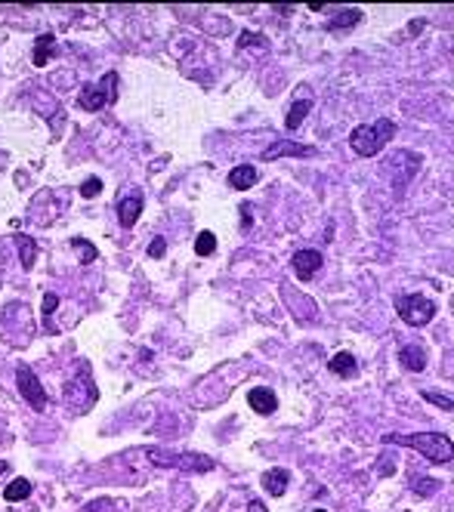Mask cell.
Listing matches in <instances>:
<instances>
[{
	"label": "cell",
	"instance_id": "6da1fadb",
	"mask_svg": "<svg viewBox=\"0 0 454 512\" xmlns=\"http://www.w3.org/2000/svg\"><path fill=\"white\" fill-rule=\"evenodd\" d=\"M99 402V389H96V380H93V370L87 361L78 365V374H74L68 383H65V392H62V404L65 411L74 414V417H83L93 411V404Z\"/></svg>",
	"mask_w": 454,
	"mask_h": 512
},
{
	"label": "cell",
	"instance_id": "7a4b0ae2",
	"mask_svg": "<svg viewBox=\"0 0 454 512\" xmlns=\"http://www.w3.org/2000/svg\"><path fill=\"white\" fill-rule=\"evenodd\" d=\"M386 444H402V448H411L417 454H423L430 463H451V439L442 432H414V435H386Z\"/></svg>",
	"mask_w": 454,
	"mask_h": 512
},
{
	"label": "cell",
	"instance_id": "3957f363",
	"mask_svg": "<svg viewBox=\"0 0 454 512\" xmlns=\"http://www.w3.org/2000/svg\"><path fill=\"white\" fill-rule=\"evenodd\" d=\"M396 136V124L393 117H377L374 124H358L356 130L349 133V145L352 152L361 155V157H374L386 148V142H393Z\"/></svg>",
	"mask_w": 454,
	"mask_h": 512
},
{
	"label": "cell",
	"instance_id": "277c9868",
	"mask_svg": "<svg viewBox=\"0 0 454 512\" xmlns=\"http://www.w3.org/2000/svg\"><path fill=\"white\" fill-rule=\"evenodd\" d=\"M145 457L161 469H182V472H210L213 469V457H207V454H180V451L148 448Z\"/></svg>",
	"mask_w": 454,
	"mask_h": 512
},
{
	"label": "cell",
	"instance_id": "5b68a950",
	"mask_svg": "<svg viewBox=\"0 0 454 512\" xmlns=\"http://www.w3.org/2000/svg\"><path fill=\"white\" fill-rule=\"evenodd\" d=\"M118 102V71H105L99 83H83L78 93V105L83 111H102Z\"/></svg>",
	"mask_w": 454,
	"mask_h": 512
},
{
	"label": "cell",
	"instance_id": "8992f818",
	"mask_svg": "<svg viewBox=\"0 0 454 512\" xmlns=\"http://www.w3.org/2000/svg\"><path fill=\"white\" fill-rule=\"evenodd\" d=\"M396 312L408 328H423L435 318V303L423 293H405V296H396Z\"/></svg>",
	"mask_w": 454,
	"mask_h": 512
},
{
	"label": "cell",
	"instance_id": "52a82bcc",
	"mask_svg": "<svg viewBox=\"0 0 454 512\" xmlns=\"http://www.w3.org/2000/svg\"><path fill=\"white\" fill-rule=\"evenodd\" d=\"M16 383H19V395H22L25 402L34 407V411H46V402H50V398H46L41 380H37V374H34L31 365H19Z\"/></svg>",
	"mask_w": 454,
	"mask_h": 512
},
{
	"label": "cell",
	"instance_id": "ba28073f",
	"mask_svg": "<svg viewBox=\"0 0 454 512\" xmlns=\"http://www.w3.org/2000/svg\"><path fill=\"white\" fill-rule=\"evenodd\" d=\"M321 254L319 250H296L294 259H291V266H294V275L300 278V281H312L315 275H319V268H321Z\"/></svg>",
	"mask_w": 454,
	"mask_h": 512
},
{
	"label": "cell",
	"instance_id": "9c48e42d",
	"mask_svg": "<svg viewBox=\"0 0 454 512\" xmlns=\"http://www.w3.org/2000/svg\"><path fill=\"white\" fill-rule=\"evenodd\" d=\"M143 207H145V198L139 192L118 198V222H120V229H133L136 219L143 216Z\"/></svg>",
	"mask_w": 454,
	"mask_h": 512
},
{
	"label": "cell",
	"instance_id": "30bf717a",
	"mask_svg": "<svg viewBox=\"0 0 454 512\" xmlns=\"http://www.w3.org/2000/svg\"><path fill=\"white\" fill-rule=\"evenodd\" d=\"M315 145H303V142H275L269 145L263 155V161H278V157H312Z\"/></svg>",
	"mask_w": 454,
	"mask_h": 512
},
{
	"label": "cell",
	"instance_id": "8fae6325",
	"mask_svg": "<svg viewBox=\"0 0 454 512\" xmlns=\"http://www.w3.org/2000/svg\"><path fill=\"white\" fill-rule=\"evenodd\" d=\"M247 404H250V411L254 414H275L278 411V398L272 389H266V386H257V389H250L247 392Z\"/></svg>",
	"mask_w": 454,
	"mask_h": 512
},
{
	"label": "cell",
	"instance_id": "7c38bea8",
	"mask_svg": "<svg viewBox=\"0 0 454 512\" xmlns=\"http://www.w3.org/2000/svg\"><path fill=\"white\" fill-rule=\"evenodd\" d=\"M257 179H259V173H257V167H250V164H238V167H232V173H229V185L235 192L254 189Z\"/></svg>",
	"mask_w": 454,
	"mask_h": 512
},
{
	"label": "cell",
	"instance_id": "4fadbf2b",
	"mask_svg": "<svg viewBox=\"0 0 454 512\" xmlns=\"http://www.w3.org/2000/svg\"><path fill=\"white\" fill-rule=\"evenodd\" d=\"M56 56V34H41L34 41V50H31V62L37 65V68H46V62H50Z\"/></svg>",
	"mask_w": 454,
	"mask_h": 512
},
{
	"label": "cell",
	"instance_id": "5bb4252c",
	"mask_svg": "<svg viewBox=\"0 0 454 512\" xmlns=\"http://www.w3.org/2000/svg\"><path fill=\"white\" fill-rule=\"evenodd\" d=\"M328 367H331V374H337L343 380L358 377V365H356V355H352V352H337V355L328 361Z\"/></svg>",
	"mask_w": 454,
	"mask_h": 512
},
{
	"label": "cell",
	"instance_id": "9a60e30c",
	"mask_svg": "<svg viewBox=\"0 0 454 512\" xmlns=\"http://www.w3.org/2000/svg\"><path fill=\"white\" fill-rule=\"evenodd\" d=\"M398 365H405L408 370L421 374V370L426 367V352L417 346V343H411V346H402V349H398Z\"/></svg>",
	"mask_w": 454,
	"mask_h": 512
},
{
	"label": "cell",
	"instance_id": "2e32d148",
	"mask_svg": "<svg viewBox=\"0 0 454 512\" xmlns=\"http://www.w3.org/2000/svg\"><path fill=\"white\" fill-rule=\"evenodd\" d=\"M287 481H291V472H287V469H269L266 476H263V488L272 497H282L284 491H287Z\"/></svg>",
	"mask_w": 454,
	"mask_h": 512
},
{
	"label": "cell",
	"instance_id": "e0dca14e",
	"mask_svg": "<svg viewBox=\"0 0 454 512\" xmlns=\"http://www.w3.org/2000/svg\"><path fill=\"white\" fill-rule=\"evenodd\" d=\"M16 247H19V259H22V268H31L34 259H37V241L31 235H19L16 238Z\"/></svg>",
	"mask_w": 454,
	"mask_h": 512
},
{
	"label": "cell",
	"instance_id": "ac0fdd59",
	"mask_svg": "<svg viewBox=\"0 0 454 512\" xmlns=\"http://www.w3.org/2000/svg\"><path fill=\"white\" fill-rule=\"evenodd\" d=\"M31 497V481L28 479H13L9 481V488H4V500L6 503H19V500Z\"/></svg>",
	"mask_w": 454,
	"mask_h": 512
},
{
	"label": "cell",
	"instance_id": "d6986e66",
	"mask_svg": "<svg viewBox=\"0 0 454 512\" xmlns=\"http://www.w3.org/2000/svg\"><path fill=\"white\" fill-rule=\"evenodd\" d=\"M312 111V99H300V102H294L291 111H287V117H284V127L287 130H296L303 124V117Z\"/></svg>",
	"mask_w": 454,
	"mask_h": 512
},
{
	"label": "cell",
	"instance_id": "ffe728a7",
	"mask_svg": "<svg viewBox=\"0 0 454 512\" xmlns=\"http://www.w3.org/2000/svg\"><path fill=\"white\" fill-rule=\"evenodd\" d=\"M56 305H59V296H56V293H43L41 312H43V328L50 330V333H59V328L53 324V312H56Z\"/></svg>",
	"mask_w": 454,
	"mask_h": 512
},
{
	"label": "cell",
	"instance_id": "44dd1931",
	"mask_svg": "<svg viewBox=\"0 0 454 512\" xmlns=\"http://www.w3.org/2000/svg\"><path fill=\"white\" fill-rule=\"evenodd\" d=\"M71 247L78 250V259H81V266H90L93 259H96V247H93L87 238H71Z\"/></svg>",
	"mask_w": 454,
	"mask_h": 512
},
{
	"label": "cell",
	"instance_id": "7402d4cb",
	"mask_svg": "<svg viewBox=\"0 0 454 512\" xmlns=\"http://www.w3.org/2000/svg\"><path fill=\"white\" fill-rule=\"evenodd\" d=\"M213 250H217V235H213V231H201V235L195 238V254H198V256H210Z\"/></svg>",
	"mask_w": 454,
	"mask_h": 512
},
{
	"label": "cell",
	"instance_id": "603a6c76",
	"mask_svg": "<svg viewBox=\"0 0 454 512\" xmlns=\"http://www.w3.org/2000/svg\"><path fill=\"white\" fill-rule=\"evenodd\" d=\"M358 19H361V9H346V13L334 16L331 22H328V28H331V31H337V28H349V25H356Z\"/></svg>",
	"mask_w": 454,
	"mask_h": 512
},
{
	"label": "cell",
	"instance_id": "cb8c5ba5",
	"mask_svg": "<svg viewBox=\"0 0 454 512\" xmlns=\"http://www.w3.org/2000/svg\"><path fill=\"white\" fill-rule=\"evenodd\" d=\"M238 46H269V37L257 31H244L238 37Z\"/></svg>",
	"mask_w": 454,
	"mask_h": 512
},
{
	"label": "cell",
	"instance_id": "d4e9b609",
	"mask_svg": "<svg viewBox=\"0 0 454 512\" xmlns=\"http://www.w3.org/2000/svg\"><path fill=\"white\" fill-rule=\"evenodd\" d=\"M99 192H102V179H96V176L83 179V185H81V194H83V198H96Z\"/></svg>",
	"mask_w": 454,
	"mask_h": 512
},
{
	"label": "cell",
	"instance_id": "484cf974",
	"mask_svg": "<svg viewBox=\"0 0 454 512\" xmlns=\"http://www.w3.org/2000/svg\"><path fill=\"white\" fill-rule=\"evenodd\" d=\"M164 254H167V241H164L161 235H158V238L152 241V244H148V256H152V259H161Z\"/></svg>",
	"mask_w": 454,
	"mask_h": 512
},
{
	"label": "cell",
	"instance_id": "4316f807",
	"mask_svg": "<svg viewBox=\"0 0 454 512\" xmlns=\"http://www.w3.org/2000/svg\"><path fill=\"white\" fill-rule=\"evenodd\" d=\"M423 398H426V402H433V404H439V407H445V411H451V398H448V395H435V392H423Z\"/></svg>",
	"mask_w": 454,
	"mask_h": 512
},
{
	"label": "cell",
	"instance_id": "83f0119b",
	"mask_svg": "<svg viewBox=\"0 0 454 512\" xmlns=\"http://www.w3.org/2000/svg\"><path fill=\"white\" fill-rule=\"evenodd\" d=\"M241 226L250 229V204H241Z\"/></svg>",
	"mask_w": 454,
	"mask_h": 512
},
{
	"label": "cell",
	"instance_id": "f1b7e54d",
	"mask_svg": "<svg viewBox=\"0 0 454 512\" xmlns=\"http://www.w3.org/2000/svg\"><path fill=\"white\" fill-rule=\"evenodd\" d=\"M247 512H269V509H266L263 500H250V503H247Z\"/></svg>",
	"mask_w": 454,
	"mask_h": 512
},
{
	"label": "cell",
	"instance_id": "f546056e",
	"mask_svg": "<svg viewBox=\"0 0 454 512\" xmlns=\"http://www.w3.org/2000/svg\"><path fill=\"white\" fill-rule=\"evenodd\" d=\"M421 28H423V19H417V22H411V25H408V31L414 34V31H421Z\"/></svg>",
	"mask_w": 454,
	"mask_h": 512
},
{
	"label": "cell",
	"instance_id": "4dcf8cb0",
	"mask_svg": "<svg viewBox=\"0 0 454 512\" xmlns=\"http://www.w3.org/2000/svg\"><path fill=\"white\" fill-rule=\"evenodd\" d=\"M9 469V463H0V476H4V472Z\"/></svg>",
	"mask_w": 454,
	"mask_h": 512
},
{
	"label": "cell",
	"instance_id": "1f68e13d",
	"mask_svg": "<svg viewBox=\"0 0 454 512\" xmlns=\"http://www.w3.org/2000/svg\"><path fill=\"white\" fill-rule=\"evenodd\" d=\"M312 512H328V509H312Z\"/></svg>",
	"mask_w": 454,
	"mask_h": 512
}]
</instances>
